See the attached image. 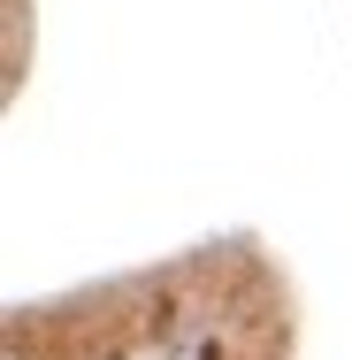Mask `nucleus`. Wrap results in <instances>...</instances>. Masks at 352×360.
Wrapping results in <instances>:
<instances>
[]
</instances>
